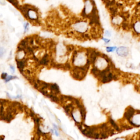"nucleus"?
<instances>
[{
  "instance_id": "2",
  "label": "nucleus",
  "mask_w": 140,
  "mask_h": 140,
  "mask_svg": "<svg viewBox=\"0 0 140 140\" xmlns=\"http://www.w3.org/2000/svg\"><path fill=\"white\" fill-rule=\"evenodd\" d=\"M72 62L73 65L77 67L89 66L90 63L88 59V52L83 50L75 51L72 55Z\"/></svg>"
},
{
  "instance_id": "11",
  "label": "nucleus",
  "mask_w": 140,
  "mask_h": 140,
  "mask_svg": "<svg viewBox=\"0 0 140 140\" xmlns=\"http://www.w3.org/2000/svg\"><path fill=\"white\" fill-rule=\"evenodd\" d=\"M26 54V52L24 49H18V52L17 53V60H21L25 59Z\"/></svg>"
},
{
  "instance_id": "16",
  "label": "nucleus",
  "mask_w": 140,
  "mask_h": 140,
  "mask_svg": "<svg viewBox=\"0 0 140 140\" xmlns=\"http://www.w3.org/2000/svg\"><path fill=\"white\" fill-rule=\"evenodd\" d=\"M109 122H110V124H111L112 126L113 127V128H114V129H116L118 131H120V129H119V126L117 125V124H116V122H114V120L112 119V118L111 117L109 118Z\"/></svg>"
},
{
  "instance_id": "24",
  "label": "nucleus",
  "mask_w": 140,
  "mask_h": 140,
  "mask_svg": "<svg viewBox=\"0 0 140 140\" xmlns=\"http://www.w3.org/2000/svg\"><path fill=\"white\" fill-rule=\"evenodd\" d=\"M137 17L140 18V5L138 6L137 10Z\"/></svg>"
},
{
  "instance_id": "9",
  "label": "nucleus",
  "mask_w": 140,
  "mask_h": 140,
  "mask_svg": "<svg viewBox=\"0 0 140 140\" xmlns=\"http://www.w3.org/2000/svg\"><path fill=\"white\" fill-rule=\"evenodd\" d=\"M135 113V110L134 108H132V107L127 108L125 113H124V118H125L126 120H129L131 119V118L133 117Z\"/></svg>"
},
{
  "instance_id": "26",
  "label": "nucleus",
  "mask_w": 140,
  "mask_h": 140,
  "mask_svg": "<svg viewBox=\"0 0 140 140\" xmlns=\"http://www.w3.org/2000/svg\"><path fill=\"white\" fill-rule=\"evenodd\" d=\"M6 2L5 0H0V5L4 6L6 5Z\"/></svg>"
},
{
  "instance_id": "29",
  "label": "nucleus",
  "mask_w": 140,
  "mask_h": 140,
  "mask_svg": "<svg viewBox=\"0 0 140 140\" xmlns=\"http://www.w3.org/2000/svg\"><path fill=\"white\" fill-rule=\"evenodd\" d=\"M120 1H129V0H120Z\"/></svg>"
},
{
  "instance_id": "17",
  "label": "nucleus",
  "mask_w": 140,
  "mask_h": 140,
  "mask_svg": "<svg viewBox=\"0 0 140 140\" xmlns=\"http://www.w3.org/2000/svg\"><path fill=\"white\" fill-rule=\"evenodd\" d=\"M117 46H108L106 48V50L107 52L111 53L114 52L117 49Z\"/></svg>"
},
{
  "instance_id": "21",
  "label": "nucleus",
  "mask_w": 140,
  "mask_h": 140,
  "mask_svg": "<svg viewBox=\"0 0 140 140\" xmlns=\"http://www.w3.org/2000/svg\"><path fill=\"white\" fill-rule=\"evenodd\" d=\"M6 49L4 47H0V58H2L6 53Z\"/></svg>"
},
{
  "instance_id": "14",
  "label": "nucleus",
  "mask_w": 140,
  "mask_h": 140,
  "mask_svg": "<svg viewBox=\"0 0 140 140\" xmlns=\"http://www.w3.org/2000/svg\"><path fill=\"white\" fill-rule=\"evenodd\" d=\"M64 109V111L68 116H70L71 114H72V112L73 111V105L72 104H68L66 105V106H64L63 107Z\"/></svg>"
},
{
  "instance_id": "5",
  "label": "nucleus",
  "mask_w": 140,
  "mask_h": 140,
  "mask_svg": "<svg viewBox=\"0 0 140 140\" xmlns=\"http://www.w3.org/2000/svg\"><path fill=\"white\" fill-rule=\"evenodd\" d=\"M25 17L29 19L30 20L36 21L38 19V15L35 9L29 8L26 13Z\"/></svg>"
},
{
  "instance_id": "27",
  "label": "nucleus",
  "mask_w": 140,
  "mask_h": 140,
  "mask_svg": "<svg viewBox=\"0 0 140 140\" xmlns=\"http://www.w3.org/2000/svg\"><path fill=\"white\" fill-rule=\"evenodd\" d=\"M114 140H126V138H117L115 139Z\"/></svg>"
},
{
  "instance_id": "25",
  "label": "nucleus",
  "mask_w": 140,
  "mask_h": 140,
  "mask_svg": "<svg viewBox=\"0 0 140 140\" xmlns=\"http://www.w3.org/2000/svg\"><path fill=\"white\" fill-rule=\"evenodd\" d=\"M10 70L11 71L12 73H14L15 72V67L13 66H12V65H11V66H10Z\"/></svg>"
},
{
  "instance_id": "28",
  "label": "nucleus",
  "mask_w": 140,
  "mask_h": 140,
  "mask_svg": "<svg viewBox=\"0 0 140 140\" xmlns=\"http://www.w3.org/2000/svg\"><path fill=\"white\" fill-rule=\"evenodd\" d=\"M5 136H0V140H4Z\"/></svg>"
},
{
  "instance_id": "12",
  "label": "nucleus",
  "mask_w": 140,
  "mask_h": 140,
  "mask_svg": "<svg viewBox=\"0 0 140 140\" xmlns=\"http://www.w3.org/2000/svg\"><path fill=\"white\" fill-rule=\"evenodd\" d=\"M49 89L52 91V94H59L60 93V88L57 84H49Z\"/></svg>"
},
{
  "instance_id": "20",
  "label": "nucleus",
  "mask_w": 140,
  "mask_h": 140,
  "mask_svg": "<svg viewBox=\"0 0 140 140\" xmlns=\"http://www.w3.org/2000/svg\"><path fill=\"white\" fill-rule=\"evenodd\" d=\"M104 35L106 38H109L112 36V32L110 30H105L104 32Z\"/></svg>"
},
{
  "instance_id": "23",
  "label": "nucleus",
  "mask_w": 140,
  "mask_h": 140,
  "mask_svg": "<svg viewBox=\"0 0 140 140\" xmlns=\"http://www.w3.org/2000/svg\"><path fill=\"white\" fill-rule=\"evenodd\" d=\"M8 76V74L7 73H5V72H4V73H2V74H1V78L2 79H4L5 80L6 78H7V77Z\"/></svg>"
},
{
  "instance_id": "10",
  "label": "nucleus",
  "mask_w": 140,
  "mask_h": 140,
  "mask_svg": "<svg viewBox=\"0 0 140 140\" xmlns=\"http://www.w3.org/2000/svg\"><path fill=\"white\" fill-rule=\"evenodd\" d=\"M17 67L18 69L20 70L21 73H23L24 72V68L26 66L27 60L26 59H24L21 60H17Z\"/></svg>"
},
{
  "instance_id": "19",
  "label": "nucleus",
  "mask_w": 140,
  "mask_h": 140,
  "mask_svg": "<svg viewBox=\"0 0 140 140\" xmlns=\"http://www.w3.org/2000/svg\"><path fill=\"white\" fill-rule=\"evenodd\" d=\"M18 77L16 76H8L6 78V79L5 80V81L6 83L9 82L10 80H12V79H17Z\"/></svg>"
},
{
  "instance_id": "22",
  "label": "nucleus",
  "mask_w": 140,
  "mask_h": 140,
  "mask_svg": "<svg viewBox=\"0 0 140 140\" xmlns=\"http://www.w3.org/2000/svg\"><path fill=\"white\" fill-rule=\"evenodd\" d=\"M102 41H104V42L106 43V44H108V43H109L111 41V40L108 38H106V37H102Z\"/></svg>"
},
{
  "instance_id": "6",
  "label": "nucleus",
  "mask_w": 140,
  "mask_h": 140,
  "mask_svg": "<svg viewBox=\"0 0 140 140\" xmlns=\"http://www.w3.org/2000/svg\"><path fill=\"white\" fill-rule=\"evenodd\" d=\"M132 29L136 35L140 36V18H136L132 23Z\"/></svg>"
},
{
  "instance_id": "13",
  "label": "nucleus",
  "mask_w": 140,
  "mask_h": 140,
  "mask_svg": "<svg viewBox=\"0 0 140 140\" xmlns=\"http://www.w3.org/2000/svg\"><path fill=\"white\" fill-rule=\"evenodd\" d=\"M49 58L48 54H45L39 61V64L43 66H46L49 63Z\"/></svg>"
},
{
  "instance_id": "18",
  "label": "nucleus",
  "mask_w": 140,
  "mask_h": 140,
  "mask_svg": "<svg viewBox=\"0 0 140 140\" xmlns=\"http://www.w3.org/2000/svg\"><path fill=\"white\" fill-rule=\"evenodd\" d=\"M30 24L28 22H26L24 24V33H26L29 30Z\"/></svg>"
},
{
  "instance_id": "3",
  "label": "nucleus",
  "mask_w": 140,
  "mask_h": 140,
  "mask_svg": "<svg viewBox=\"0 0 140 140\" xmlns=\"http://www.w3.org/2000/svg\"><path fill=\"white\" fill-rule=\"evenodd\" d=\"M95 5L93 0H84V7L82 11L84 17L86 19L92 18L95 15Z\"/></svg>"
},
{
  "instance_id": "30",
  "label": "nucleus",
  "mask_w": 140,
  "mask_h": 140,
  "mask_svg": "<svg viewBox=\"0 0 140 140\" xmlns=\"http://www.w3.org/2000/svg\"><path fill=\"white\" fill-rule=\"evenodd\" d=\"M129 140H133V138H130Z\"/></svg>"
},
{
  "instance_id": "8",
  "label": "nucleus",
  "mask_w": 140,
  "mask_h": 140,
  "mask_svg": "<svg viewBox=\"0 0 140 140\" xmlns=\"http://www.w3.org/2000/svg\"><path fill=\"white\" fill-rule=\"evenodd\" d=\"M116 79H117V76L116 75H114L113 73L111 72L110 71V72L107 73L105 76L101 78V82L103 83H106L112 81V80H115Z\"/></svg>"
},
{
  "instance_id": "4",
  "label": "nucleus",
  "mask_w": 140,
  "mask_h": 140,
  "mask_svg": "<svg viewBox=\"0 0 140 140\" xmlns=\"http://www.w3.org/2000/svg\"><path fill=\"white\" fill-rule=\"evenodd\" d=\"M124 21L125 19H124V17L120 14H114L112 18L111 23L115 27H120L124 24Z\"/></svg>"
},
{
  "instance_id": "7",
  "label": "nucleus",
  "mask_w": 140,
  "mask_h": 140,
  "mask_svg": "<svg viewBox=\"0 0 140 140\" xmlns=\"http://www.w3.org/2000/svg\"><path fill=\"white\" fill-rule=\"evenodd\" d=\"M116 53L118 55L121 57H126L129 55V48L125 46H120L116 49Z\"/></svg>"
},
{
  "instance_id": "15",
  "label": "nucleus",
  "mask_w": 140,
  "mask_h": 140,
  "mask_svg": "<svg viewBox=\"0 0 140 140\" xmlns=\"http://www.w3.org/2000/svg\"><path fill=\"white\" fill-rule=\"evenodd\" d=\"M78 108L79 109L80 116H81L80 117H81L82 119L83 120V121H85V117H86V112H85V108L82 105L79 106Z\"/></svg>"
},
{
  "instance_id": "1",
  "label": "nucleus",
  "mask_w": 140,
  "mask_h": 140,
  "mask_svg": "<svg viewBox=\"0 0 140 140\" xmlns=\"http://www.w3.org/2000/svg\"><path fill=\"white\" fill-rule=\"evenodd\" d=\"M71 31L78 37H88L90 32H92L94 27L90 25L89 21L85 19H76L70 24Z\"/></svg>"
}]
</instances>
